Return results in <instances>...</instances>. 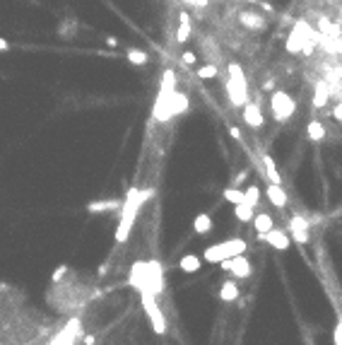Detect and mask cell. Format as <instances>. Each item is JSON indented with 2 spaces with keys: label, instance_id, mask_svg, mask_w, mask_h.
<instances>
[{
  "label": "cell",
  "instance_id": "1",
  "mask_svg": "<svg viewBox=\"0 0 342 345\" xmlns=\"http://www.w3.org/2000/svg\"><path fill=\"white\" fill-rule=\"evenodd\" d=\"M150 194H140L135 186L133 188H128V196H125L123 206H121V224H118V232H116V242L118 244H123L128 234H130V230H133V222H135V215L140 206L145 203V198Z\"/></svg>",
  "mask_w": 342,
  "mask_h": 345
},
{
  "label": "cell",
  "instance_id": "2",
  "mask_svg": "<svg viewBox=\"0 0 342 345\" xmlns=\"http://www.w3.org/2000/svg\"><path fill=\"white\" fill-rule=\"evenodd\" d=\"M186 111H188V97L171 90V92H159V97L154 102V109H152V116L159 118V121H169V118H174L178 114H186Z\"/></svg>",
  "mask_w": 342,
  "mask_h": 345
},
{
  "label": "cell",
  "instance_id": "3",
  "mask_svg": "<svg viewBox=\"0 0 342 345\" xmlns=\"http://www.w3.org/2000/svg\"><path fill=\"white\" fill-rule=\"evenodd\" d=\"M227 97L232 106H244L248 102V84L246 75L239 63H229V78H227Z\"/></svg>",
  "mask_w": 342,
  "mask_h": 345
},
{
  "label": "cell",
  "instance_id": "4",
  "mask_svg": "<svg viewBox=\"0 0 342 345\" xmlns=\"http://www.w3.org/2000/svg\"><path fill=\"white\" fill-rule=\"evenodd\" d=\"M248 248V244L244 239H224V242H219V244H212V246L205 248V254H203V258L207 263H222L224 258H232L236 254H244Z\"/></svg>",
  "mask_w": 342,
  "mask_h": 345
},
{
  "label": "cell",
  "instance_id": "5",
  "mask_svg": "<svg viewBox=\"0 0 342 345\" xmlns=\"http://www.w3.org/2000/svg\"><path fill=\"white\" fill-rule=\"evenodd\" d=\"M270 111H273V118L275 121H280V124H285L289 121L292 116H294V111H297V102L292 94L287 92H273V97H270Z\"/></svg>",
  "mask_w": 342,
  "mask_h": 345
},
{
  "label": "cell",
  "instance_id": "6",
  "mask_svg": "<svg viewBox=\"0 0 342 345\" xmlns=\"http://www.w3.org/2000/svg\"><path fill=\"white\" fill-rule=\"evenodd\" d=\"M140 297H142V306H145V314L150 318L152 324V331L154 333H166V318L162 314V309H159V304H157V294H152V292H140Z\"/></svg>",
  "mask_w": 342,
  "mask_h": 345
},
{
  "label": "cell",
  "instance_id": "7",
  "mask_svg": "<svg viewBox=\"0 0 342 345\" xmlns=\"http://www.w3.org/2000/svg\"><path fill=\"white\" fill-rule=\"evenodd\" d=\"M82 336L84 333H82V321H80V316H70L68 324L51 338V343H58V345L77 343V340H82Z\"/></svg>",
  "mask_w": 342,
  "mask_h": 345
},
{
  "label": "cell",
  "instance_id": "8",
  "mask_svg": "<svg viewBox=\"0 0 342 345\" xmlns=\"http://www.w3.org/2000/svg\"><path fill=\"white\" fill-rule=\"evenodd\" d=\"M145 290L152 292V294H162V292H164V268H162V263L157 261V258L147 261V280H145Z\"/></svg>",
  "mask_w": 342,
  "mask_h": 345
},
{
  "label": "cell",
  "instance_id": "9",
  "mask_svg": "<svg viewBox=\"0 0 342 345\" xmlns=\"http://www.w3.org/2000/svg\"><path fill=\"white\" fill-rule=\"evenodd\" d=\"M227 273H232L234 278H251V273H253V266H251V261H248L244 254H236V256H232V258H224V261L219 263Z\"/></svg>",
  "mask_w": 342,
  "mask_h": 345
},
{
  "label": "cell",
  "instance_id": "10",
  "mask_svg": "<svg viewBox=\"0 0 342 345\" xmlns=\"http://www.w3.org/2000/svg\"><path fill=\"white\" fill-rule=\"evenodd\" d=\"M289 234H292V239H294L297 244H309V220L294 215V218L289 220Z\"/></svg>",
  "mask_w": 342,
  "mask_h": 345
},
{
  "label": "cell",
  "instance_id": "11",
  "mask_svg": "<svg viewBox=\"0 0 342 345\" xmlns=\"http://www.w3.org/2000/svg\"><path fill=\"white\" fill-rule=\"evenodd\" d=\"M258 239L260 242H268V244H270L273 248H277V251H287L289 242H292L285 232H280V230H275V227L270 230V232H265V234H258Z\"/></svg>",
  "mask_w": 342,
  "mask_h": 345
},
{
  "label": "cell",
  "instance_id": "12",
  "mask_svg": "<svg viewBox=\"0 0 342 345\" xmlns=\"http://www.w3.org/2000/svg\"><path fill=\"white\" fill-rule=\"evenodd\" d=\"M244 121H246L251 128H260V126L265 124L263 111H260L258 104H253V102H246V104H244Z\"/></svg>",
  "mask_w": 342,
  "mask_h": 345
},
{
  "label": "cell",
  "instance_id": "13",
  "mask_svg": "<svg viewBox=\"0 0 342 345\" xmlns=\"http://www.w3.org/2000/svg\"><path fill=\"white\" fill-rule=\"evenodd\" d=\"M265 196H268V200H270L275 208H285L289 203L287 194H285V188H282L280 184H273V181H270V186L265 188Z\"/></svg>",
  "mask_w": 342,
  "mask_h": 345
},
{
  "label": "cell",
  "instance_id": "14",
  "mask_svg": "<svg viewBox=\"0 0 342 345\" xmlns=\"http://www.w3.org/2000/svg\"><path fill=\"white\" fill-rule=\"evenodd\" d=\"M318 44L326 54L340 56L342 54V36H328V34H321L318 32Z\"/></svg>",
  "mask_w": 342,
  "mask_h": 345
},
{
  "label": "cell",
  "instance_id": "15",
  "mask_svg": "<svg viewBox=\"0 0 342 345\" xmlns=\"http://www.w3.org/2000/svg\"><path fill=\"white\" fill-rule=\"evenodd\" d=\"M330 99V87L326 80H318L316 82V92H314V106L316 109H323Z\"/></svg>",
  "mask_w": 342,
  "mask_h": 345
},
{
  "label": "cell",
  "instance_id": "16",
  "mask_svg": "<svg viewBox=\"0 0 342 345\" xmlns=\"http://www.w3.org/2000/svg\"><path fill=\"white\" fill-rule=\"evenodd\" d=\"M121 206H123V200H94L87 206V210L89 212H113V210H121Z\"/></svg>",
  "mask_w": 342,
  "mask_h": 345
},
{
  "label": "cell",
  "instance_id": "17",
  "mask_svg": "<svg viewBox=\"0 0 342 345\" xmlns=\"http://www.w3.org/2000/svg\"><path fill=\"white\" fill-rule=\"evenodd\" d=\"M253 227H256V232H258V234L270 232V230L275 227L273 215H268V212H258V215H253Z\"/></svg>",
  "mask_w": 342,
  "mask_h": 345
},
{
  "label": "cell",
  "instance_id": "18",
  "mask_svg": "<svg viewBox=\"0 0 342 345\" xmlns=\"http://www.w3.org/2000/svg\"><path fill=\"white\" fill-rule=\"evenodd\" d=\"M306 136L311 142H321V140H326V126L321 124V121H309L306 124Z\"/></svg>",
  "mask_w": 342,
  "mask_h": 345
},
{
  "label": "cell",
  "instance_id": "19",
  "mask_svg": "<svg viewBox=\"0 0 342 345\" xmlns=\"http://www.w3.org/2000/svg\"><path fill=\"white\" fill-rule=\"evenodd\" d=\"M260 162H263V169H265V174H268V179L273 181V184H282V179H280V172H277V166H275L273 157L270 154H260Z\"/></svg>",
  "mask_w": 342,
  "mask_h": 345
},
{
  "label": "cell",
  "instance_id": "20",
  "mask_svg": "<svg viewBox=\"0 0 342 345\" xmlns=\"http://www.w3.org/2000/svg\"><path fill=\"white\" fill-rule=\"evenodd\" d=\"M234 215H236V220L239 222H253V215H256V210H253V206L251 203H236L234 206Z\"/></svg>",
  "mask_w": 342,
  "mask_h": 345
},
{
  "label": "cell",
  "instance_id": "21",
  "mask_svg": "<svg viewBox=\"0 0 342 345\" xmlns=\"http://www.w3.org/2000/svg\"><path fill=\"white\" fill-rule=\"evenodd\" d=\"M212 218L207 215V212H200L195 220H193V230H195V234H207V232H212Z\"/></svg>",
  "mask_w": 342,
  "mask_h": 345
},
{
  "label": "cell",
  "instance_id": "22",
  "mask_svg": "<svg viewBox=\"0 0 342 345\" xmlns=\"http://www.w3.org/2000/svg\"><path fill=\"white\" fill-rule=\"evenodd\" d=\"M200 263H203V258L200 256H195V254H186L183 258H181V270L183 273H198L200 270Z\"/></svg>",
  "mask_w": 342,
  "mask_h": 345
},
{
  "label": "cell",
  "instance_id": "23",
  "mask_svg": "<svg viewBox=\"0 0 342 345\" xmlns=\"http://www.w3.org/2000/svg\"><path fill=\"white\" fill-rule=\"evenodd\" d=\"M236 297H239V285H236L234 280L222 282V288H219V300H222V302H234Z\"/></svg>",
  "mask_w": 342,
  "mask_h": 345
},
{
  "label": "cell",
  "instance_id": "24",
  "mask_svg": "<svg viewBox=\"0 0 342 345\" xmlns=\"http://www.w3.org/2000/svg\"><path fill=\"white\" fill-rule=\"evenodd\" d=\"M241 22H244L246 27H251L253 32H263V29H265V20L258 17V14H253V12H244L241 14Z\"/></svg>",
  "mask_w": 342,
  "mask_h": 345
},
{
  "label": "cell",
  "instance_id": "25",
  "mask_svg": "<svg viewBox=\"0 0 342 345\" xmlns=\"http://www.w3.org/2000/svg\"><path fill=\"white\" fill-rule=\"evenodd\" d=\"M222 196H224V200H229L232 206H236V203H244V200H246V196H244V191H241L239 186H227Z\"/></svg>",
  "mask_w": 342,
  "mask_h": 345
},
{
  "label": "cell",
  "instance_id": "26",
  "mask_svg": "<svg viewBox=\"0 0 342 345\" xmlns=\"http://www.w3.org/2000/svg\"><path fill=\"white\" fill-rule=\"evenodd\" d=\"M125 56H128V60H130L133 66H140V68L150 63V56L145 54V51H140V48H128V54Z\"/></svg>",
  "mask_w": 342,
  "mask_h": 345
},
{
  "label": "cell",
  "instance_id": "27",
  "mask_svg": "<svg viewBox=\"0 0 342 345\" xmlns=\"http://www.w3.org/2000/svg\"><path fill=\"white\" fill-rule=\"evenodd\" d=\"M171 90H176V72L169 68V70H164V75H162V87H159V92H171Z\"/></svg>",
  "mask_w": 342,
  "mask_h": 345
},
{
  "label": "cell",
  "instance_id": "28",
  "mask_svg": "<svg viewBox=\"0 0 342 345\" xmlns=\"http://www.w3.org/2000/svg\"><path fill=\"white\" fill-rule=\"evenodd\" d=\"M244 196H246V203H251L253 208L260 203V188L256 186V184H251L248 188H244Z\"/></svg>",
  "mask_w": 342,
  "mask_h": 345
},
{
  "label": "cell",
  "instance_id": "29",
  "mask_svg": "<svg viewBox=\"0 0 342 345\" xmlns=\"http://www.w3.org/2000/svg\"><path fill=\"white\" fill-rule=\"evenodd\" d=\"M198 78H200V80H212V78H217V66H215V63L200 66V68H198Z\"/></svg>",
  "mask_w": 342,
  "mask_h": 345
},
{
  "label": "cell",
  "instance_id": "30",
  "mask_svg": "<svg viewBox=\"0 0 342 345\" xmlns=\"http://www.w3.org/2000/svg\"><path fill=\"white\" fill-rule=\"evenodd\" d=\"M188 36H191V20H181V24H178V34H176V42L178 44L188 42Z\"/></svg>",
  "mask_w": 342,
  "mask_h": 345
},
{
  "label": "cell",
  "instance_id": "31",
  "mask_svg": "<svg viewBox=\"0 0 342 345\" xmlns=\"http://www.w3.org/2000/svg\"><path fill=\"white\" fill-rule=\"evenodd\" d=\"M333 118H335L338 124H342V99L335 104V106H333Z\"/></svg>",
  "mask_w": 342,
  "mask_h": 345
},
{
  "label": "cell",
  "instance_id": "32",
  "mask_svg": "<svg viewBox=\"0 0 342 345\" xmlns=\"http://www.w3.org/2000/svg\"><path fill=\"white\" fill-rule=\"evenodd\" d=\"M65 273H68V266H60V268L53 273V282H60V280H63L60 276H65Z\"/></svg>",
  "mask_w": 342,
  "mask_h": 345
},
{
  "label": "cell",
  "instance_id": "33",
  "mask_svg": "<svg viewBox=\"0 0 342 345\" xmlns=\"http://www.w3.org/2000/svg\"><path fill=\"white\" fill-rule=\"evenodd\" d=\"M181 2H186V5H193V8H205L210 0H181Z\"/></svg>",
  "mask_w": 342,
  "mask_h": 345
},
{
  "label": "cell",
  "instance_id": "34",
  "mask_svg": "<svg viewBox=\"0 0 342 345\" xmlns=\"http://www.w3.org/2000/svg\"><path fill=\"white\" fill-rule=\"evenodd\" d=\"M183 63H186V66H195V54H193V51H186V54H183Z\"/></svg>",
  "mask_w": 342,
  "mask_h": 345
},
{
  "label": "cell",
  "instance_id": "35",
  "mask_svg": "<svg viewBox=\"0 0 342 345\" xmlns=\"http://www.w3.org/2000/svg\"><path fill=\"white\" fill-rule=\"evenodd\" d=\"M333 340L338 345H342V321L338 324V328H335V336H333Z\"/></svg>",
  "mask_w": 342,
  "mask_h": 345
},
{
  "label": "cell",
  "instance_id": "36",
  "mask_svg": "<svg viewBox=\"0 0 342 345\" xmlns=\"http://www.w3.org/2000/svg\"><path fill=\"white\" fill-rule=\"evenodd\" d=\"M248 176V172L246 169H244V172H241V174H239V176H236V179H234V186H241V184H244V179H246Z\"/></svg>",
  "mask_w": 342,
  "mask_h": 345
},
{
  "label": "cell",
  "instance_id": "37",
  "mask_svg": "<svg viewBox=\"0 0 342 345\" xmlns=\"http://www.w3.org/2000/svg\"><path fill=\"white\" fill-rule=\"evenodd\" d=\"M229 136H232L234 140H239V142H241V133H239V128H229Z\"/></svg>",
  "mask_w": 342,
  "mask_h": 345
},
{
  "label": "cell",
  "instance_id": "38",
  "mask_svg": "<svg viewBox=\"0 0 342 345\" xmlns=\"http://www.w3.org/2000/svg\"><path fill=\"white\" fill-rule=\"evenodd\" d=\"M7 48H10V46H7V42H5V39H0V51H7Z\"/></svg>",
  "mask_w": 342,
  "mask_h": 345
}]
</instances>
